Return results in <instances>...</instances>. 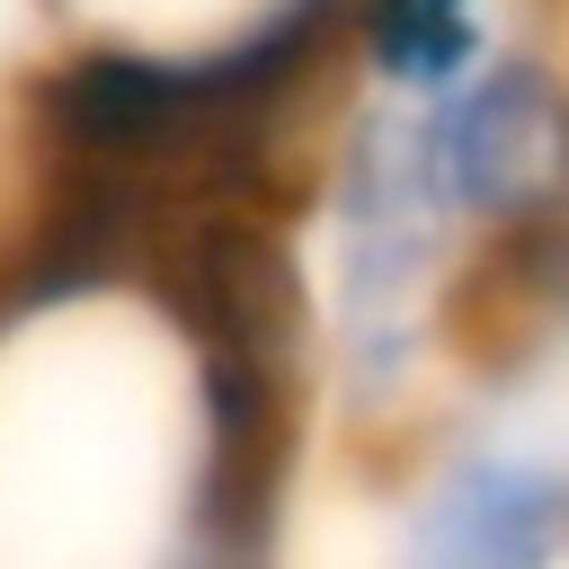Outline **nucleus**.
<instances>
[{
    "label": "nucleus",
    "mask_w": 569,
    "mask_h": 569,
    "mask_svg": "<svg viewBox=\"0 0 569 569\" xmlns=\"http://www.w3.org/2000/svg\"><path fill=\"white\" fill-rule=\"evenodd\" d=\"M418 142L471 240L569 204V62L507 36L480 71L418 107Z\"/></svg>",
    "instance_id": "nucleus-1"
},
{
    "label": "nucleus",
    "mask_w": 569,
    "mask_h": 569,
    "mask_svg": "<svg viewBox=\"0 0 569 569\" xmlns=\"http://www.w3.org/2000/svg\"><path fill=\"white\" fill-rule=\"evenodd\" d=\"M400 551L427 569H542V560H560L569 551V462L525 436H498V427L445 436L409 489Z\"/></svg>",
    "instance_id": "nucleus-2"
}]
</instances>
